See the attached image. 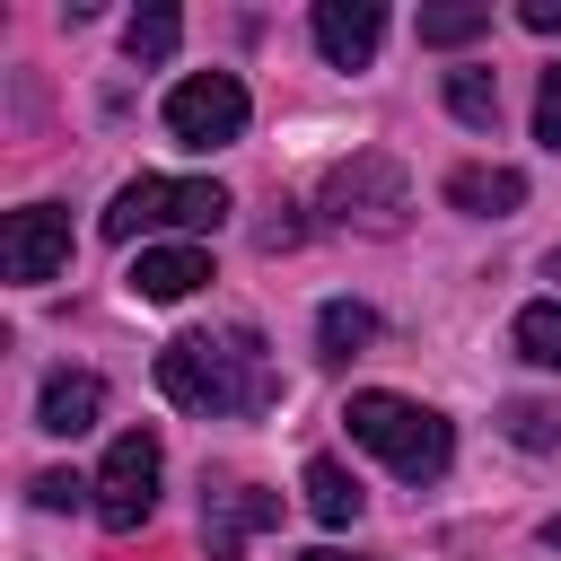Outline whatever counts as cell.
Here are the masks:
<instances>
[{"instance_id": "1", "label": "cell", "mask_w": 561, "mask_h": 561, "mask_svg": "<svg viewBox=\"0 0 561 561\" xmlns=\"http://www.w3.org/2000/svg\"><path fill=\"white\" fill-rule=\"evenodd\" d=\"M158 386H167V403H184L202 421H237V412H272L280 403V377H272V351H263L254 324L175 333L158 351Z\"/></svg>"}, {"instance_id": "2", "label": "cell", "mask_w": 561, "mask_h": 561, "mask_svg": "<svg viewBox=\"0 0 561 561\" xmlns=\"http://www.w3.org/2000/svg\"><path fill=\"white\" fill-rule=\"evenodd\" d=\"M351 438L368 447V456H386L403 482H438L447 473V456H456V430L430 412V403H412V394H386V386H368V394H351Z\"/></svg>"}, {"instance_id": "3", "label": "cell", "mask_w": 561, "mask_h": 561, "mask_svg": "<svg viewBox=\"0 0 561 561\" xmlns=\"http://www.w3.org/2000/svg\"><path fill=\"white\" fill-rule=\"evenodd\" d=\"M228 219V193L210 184V175H131L123 193H114V210H105V237L114 245H131V237H158V228H219Z\"/></svg>"}, {"instance_id": "4", "label": "cell", "mask_w": 561, "mask_h": 561, "mask_svg": "<svg viewBox=\"0 0 561 561\" xmlns=\"http://www.w3.org/2000/svg\"><path fill=\"white\" fill-rule=\"evenodd\" d=\"M403 210H412L403 167H394V158H377V149H359V158H342V167L324 175V219H333V228L394 237V228H403Z\"/></svg>"}, {"instance_id": "5", "label": "cell", "mask_w": 561, "mask_h": 561, "mask_svg": "<svg viewBox=\"0 0 561 561\" xmlns=\"http://www.w3.org/2000/svg\"><path fill=\"white\" fill-rule=\"evenodd\" d=\"M158 438L149 430H123L114 447H105V465H96V526L105 535H131V526H149V508H158Z\"/></svg>"}, {"instance_id": "6", "label": "cell", "mask_w": 561, "mask_h": 561, "mask_svg": "<svg viewBox=\"0 0 561 561\" xmlns=\"http://www.w3.org/2000/svg\"><path fill=\"white\" fill-rule=\"evenodd\" d=\"M167 131H175L184 149H228V140L245 131V88H237L228 70L175 79V88H167Z\"/></svg>"}, {"instance_id": "7", "label": "cell", "mask_w": 561, "mask_h": 561, "mask_svg": "<svg viewBox=\"0 0 561 561\" xmlns=\"http://www.w3.org/2000/svg\"><path fill=\"white\" fill-rule=\"evenodd\" d=\"M0 272L9 280H61L70 272V210H53V202H26V210H9L0 219Z\"/></svg>"}, {"instance_id": "8", "label": "cell", "mask_w": 561, "mask_h": 561, "mask_svg": "<svg viewBox=\"0 0 561 561\" xmlns=\"http://www.w3.org/2000/svg\"><path fill=\"white\" fill-rule=\"evenodd\" d=\"M272 517H280L272 491H254V482H210V491H202V552H210V561H237L245 535H263Z\"/></svg>"}, {"instance_id": "9", "label": "cell", "mask_w": 561, "mask_h": 561, "mask_svg": "<svg viewBox=\"0 0 561 561\" xmlns=\"http://www.w3.org/2000/svg\"><path fill=\"white\" fill-rule=\"evenodd\" d=\"M377 35H386V9L377 0H316V53L333 70H368Z\"/></svg>"}, {"instance_id": "10", "label": "cell", "mask_w": 561, "mask_h": 561, "mask_svg": "<svg viewBox=\"0 0 561 561\" xmlns=\"http://www.w3.org/2000/svg\"><path fill=\"white\" fill-rule=\"evenodd\" d=\"M96 412H105V377L96 368H53L44 394H35V430H53V438L96 430Z\"/></svg>"}, {"instance_id": "11", "label": "cell", "mask_w": 561, "mask_h": 561, "mask_svg": "<svg viewBox=\"0 0 561 561\" xmlns=\"http://www.w3.org/2000/svg\"><path fill=\"white\" fill-rule=\"evenodd\" d=\"M202 280H210V254L202 245H140V263H131V298H149V307H175Z\"/></svg>"}, {"instance_id": "12", "label": "cell", "mask_w": 561, "mask_h": 561, "mask_svg": "<svg viewBox=\"0 0 561 561\" xmlns=\"http://www.w3.org/2000/svg\"><path fill=\"white\" fill-rule=\"evenodd\" d=\"M447 202H456L465 219H508V210L526 202V175H517V167H456V175H447Z\"/></svg>"}, {"instance_id": "13", "label": "cell", "mask_w": 561, "mask_h": 561, "mask_svg": "<svg viewBox=\"0 0 561 561\" xmlns=\"http://www.w3.org/2000/svg\"><path fill=\"white\" fill-rule=\"evenodd\" d=\"M298 491H307V508L324 517V526H351L359 517V482H351V465H333V456H307V473H298Z\"/></svg>"}, {"instance_id": "14", "label": "cell", "mask_w": 561, "mask_h": 561, "mask_svg": "<svg viewBox=\"0 0 561 561\" xmlns=\"http://www.w3.org/2000/svg\"><path fill=\"white\" fill-rule=\"evenodd\" d=\"M316 342H324V359H359V351L377 342V307H359V298H324Z\"/></svg>"}, {"instance_id": "15", "label": "cell", "mask_w": 561, "mask_h": 561, "mask_svg": "<svg viewBox=\"0 0 561 561\" xmlns=\"http://www.w3.org/2000/svg\"><path fill=\"white\" fill-rule=\"evenodd\" d=\"M175 35H184V18H175L167 0H149V9H131V26H123V53H131L140 70H158V61L175 53Z\"/></svg>"}, {"instance_id": "16", "label": "cell", "mask_w": 561, "mask_h": 561, "mask_svg": "<svg viewBox=\"0 0 561 561\" xmlns=\"http://www.w3.org/2000/svg\"><path fill=\"white\" fill-rule=\"evenodd\" d=\"M447 114L473 123V131H491L500 123V79L491 70H447Z\"/></svg>"}, {"instance_id": "17", "label": "cell", "mask_w": 561, "mask_h": 561, "mask_svg": "<svg viewBox=\"0 0 561 561\" xmlns=\"http://www.w3.org/2000/svg\"><path fill=\"white\" fill-rule=\"evenodd\" d=\"M517 351H526L535 368H561V298H535V307L517 316Z\"/></svg>"}, {"instance_id": "18", "label": "cell", "mask_w": 561, "mask_h": 561, "mask_svg": "<svg viewBox=\"0 0 561 561\" xmlns=\"http://www.w3.org/2000/svg\"><path fill=\"white\" fill-rule=\"evenodd\" d=\"M491 35V9L482 0H456V9H421V44H473Z\"/></svg>"}, {"instance_id": "19", "label": "cell", "mask_w": 561, "mask_h": 561, "mask_svg": "<svg viewBox=\"0 0 561 561\" xmlns=\"http://www.w3.org/2000/svg\"><path fill=\"white\" fill-rule=\"evenodd\" d=\"M500 430H508L517 447H535V456H543V447H561V412H552V403H526V394H517V403H500Z\"/></svg>"}, {"instance_id": "20", "label": "cell", "mask_w": 561, "mask_h": 561, "mask_svg": "<svg viewBox=\"0 0 561 561\" xmlns=\"http://www.w3.org/2000/svg\"><path fill=\"white\" fill-rule=\"evenodd\" d=\"M535 140L543 149H561V61L543 70V88H535Z\"/></svg>"}, {"instance_id": "21", "label": "cell", "mask_w": 561, "mask_h": 561, "mask_svg": "<svg viewBox=\"0 0 561 561\" xmlns=\"http://www.w3.org/2000/svg\"><path fill=\"white\" fill-rule=\"evenodd\" d=\"M298 237H307V219H298V210H289V202H280V210H272V219H263V228H254V245H263V254H289V245H298Z\"/></svg>"}, {"instance_id": "22", "label": "cell", "mask_w": 561, "mask_h": 561, "mask_svg": "<svg viewBox=\"0 0 561 561\" xmlns=\"http://www.w3.org/2000/svg\"><path fill=\"white\" fill-rule=\"evenodd\" d=\"M26 491H35L44 508H70V500H79V491H96V482H79V473H35Z\"/></svg>"}, {"instance_id": "23", "label": "cell", "mask_w": 561, "mask_h": 561, "mask_svg": "<svg viewBox=\"0 0 561 561\" xmlns=\"http://www.w3.org/2000/svg\"><path fill=\"white\" fill-rule=\"evenodd\" d=\"M517 18H526V26H535V35H561V0H526V9H517Z\"/></svg>"}, {"instance_id": "24", "label": "cell", "mask_w": 561, "mask_h": 561, "mask_svg": "<svg viewBox=\"0 0 561 561\" xmlns=\"http://www.w3.org/2000/svg\"><path fill=\"white\" fill-rule=\"evenodd\" d=\"M298 561H351V552H333V543H316V552H298Z\"/></svg>"}, {"instance_id": "25", "label": "cell", "mask_w": 561, "mask_h": 561, "mask_svg": "<svg viewBox=\"0 0 561 561\" xmlns=\"http://www.w3.org/2000/svg\"><path fill=\"white\" fill-rule=\"evenodd\" d=\"M543 543H552V552H561V517H552V526H543Z\"/></svg>"}]
</instances>
